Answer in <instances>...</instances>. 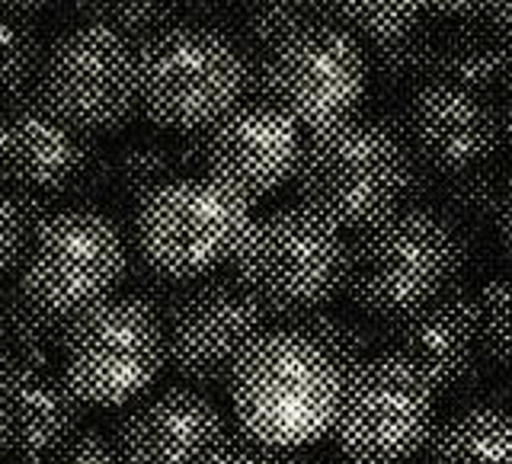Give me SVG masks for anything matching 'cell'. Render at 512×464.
<instances>
[{"instance_id": "cell-6", "label": "cell", "mask_w": 512, "mask_h": 464, "mask_svg": "<svg viewBox=\"0 0 512 464\" xmlns=\"http://www.w3.org/2000/svg\"><path fill=\"white\" fill-rule=\"evenodd\" d=\"M250 205L208 176H180L138 202V263L170 282H199L234 256L250 231Z\"/></svg>"}, {"instance_id": "cell-5", "label": "cell", "mask_w": 512, "mask_h": 464, "mask_svg": "<svg viewBox=\"0 0 512 464\" xmlns=\"http://www.w3.org/2000/svg\"><path fill=\"white\" fill-rule=\"evenodd\" d=\"M231 266L269 317L295 324L346 292L349 237L304 205H285L250 224Z\"/></svg>"}, {"instance_id": "cell-9", "label": "cell", "mask_w": 512, "mask_h": 464, "mask_svg": "<svg viewBox=\"0 0 512 464\" xmlns=\"http://www.w3.org/2000/svg\"><path fill=\"white\" fill-rule=\"evenodd\" d=\"M436 388L404 359L375 352L343 375L330 436L349 461L400 464L436 432Z\"/></svg>"}, {"instance_id": "cell-1", "label": "cell", "mask_w": 512, "mask_h": 464, "mask_svg": "<svg viewBox=\"0 0 512 464\" xmlns=\"http://www.w3.org/2000/svg\"><path fill=\"white\" fill-rule=\"evenodd\" d=\"M436 176L413 160L381 116H352L308 132L295 170L298 199L340 231H362L404 205H426Z\"/></svg>"}, {"instance_id": "cell-10", "label": "cell", "mask_w": 512, "mask_h": 464, "mask_svg": "<svg viewBox=\"0 0 512 464\" xmlns=\"http://www.w3.org/2000/svg\"><path fill=\"white\" fill-rule=\"evenodd\" d=\"M167 365L160 314L135 295L109 298L77 317L61 349V375L87 407H125Z\"/></svg>"}, {"instance_id": "cell-24", "label": "cell", "mask_w": 512, "mask_h": 464, "mask_svg": "<svg viewBox=\"0 0 512 464\" xmlns=\"http://www.w3.org/2000/svg\"><path fill=\"white\" fill-rule=\"evenodd\" d=\"M71 324L42 314L20 288L0 295V349L13 359L26 362H52L61 356Z\"/></svg>"}, {"instance_id": "cell-19", "label": "cell", "mask_w": 512, "mask_h": 464, "mask_svg": "<svg viewBox=\"0 0 512 464\" xmlns=\"http://www.w3.org/2000/svg\"><path fill=\"white\" fill-rule=\"evenodd\" d=\"M432 77L480 93L506 90V42L490 32L477 16L452 20L439 29Z\"/></svg>"}, {"instance_id": "cell-22", "label": "cell", "mask_w": 512, "mask_h": 464, "mask_svg": "<svg viewBox=\"0 0 512 464\" xmlns=\"http://www.w3.org/2000/svg\"><path fill=\"white\" fill-rule=\"evenodd\" d=\"M439 23L436 13H429L426 20L404 29L400 36L381 39L365 48L368 74L388 87H410L416 90L432 77V64H436V45H439Z\"/></svg>"}, {"instance_id": "cell-36", "label": "cell", "mask_w": 512, "mask_h": 464, "mask_svg": "<svg viewBox=\"0 0 512 464\" xmlns=\"http://www.w3.org/2000/svg\"><path fill=\"white\" fill-rule=\"evenodd\" d=\"M496 231H500L503 253L509 256V263H512V183H509V189H506V199H503V208H500V218H496Z\"/></svg>"}, {"instance_id": "cell-29", "label": "cell", "mask_w": 512, "mask_h": 464, "mask_svg": "<svg viewBox=\"0 0 512 464\" xmlns=\"http://www.w3.org/2000/svg\"><path fill=\"white\" fill-rule=\"evenodd\" d=\"M295 333H301L304 340H311L324 356L340 368V372H352L356 365H362L365 359L375 356V333L365 324L333 311H314L308 317L288 324Z\"/></svg>"}, {"instance_id": "cell-42", "label": "cell", "mask_w": 512, "mask_h": 464, "mask_svg": "<svg viewBox=\"0 0 512 464\" xmlns=\"http://www.w3.org/2000/svg\"><path fill=\"white\" fill-rule=\"evenodd\" d=\"M0 464H32V461H23V458H13V455H4V458H0Z\"/></svg>"}, {"instance_id": "cell-20", "label": "cell", "mask_w": 512, "mask_h": 464, "mask_svg": "<svg viewBox=\"0 0 512 464\" xmlns=\"http://www.w3.org/2000/svg\"><path fill=\"white\" fill-rule=\"evenodd\" d=\"M423 452V464H512V410L471 407L448 416Z\"/></svg>"}, {"instance_id": "cell-32", "label": "cell", "mask_w": 512, "mask_h": 464, "mask_svg": "<svg viewBox=\"0 0 512 464\" xmlns=\"http://www.w3.org/2000/svg\"><path fill=\"white\" fill-rule=\"evenodd\" d=\"M208 464H311V461L301 448L272 445L250 436L244 429H237L224 436V442L218 445V452Z\"/></svg>"}, {"instance_id": "cell-3", "label": "cell", "mask_w": 512, "mask_h": 464, "mask_svg": "<svg viewBox=\"0 0 512 464\" xmlns=\"http://www.w3.org/2000/svg\"><path fill=\"white\" fill-rule=\"evenodd\" d=\"M141 116L157 128L205 132L247 100L253 58L218 23L176 20L135 45Z\"/></svg>"}, {"instance_id": "cell-8", "label": "cell", "mask_w": 512, "mask_h": 464, "mask_svg": "<svg viewBox=\"0 0 512 464\" xmlns=\"http://www.w3.org/2000/svg\"><path fill=\"white\" fill-rule=\"evenodd\" d=\"M365 90V48L333 23L292 32L253 58L250 100L279 109L301 132H320L359 116Z\"/></svg>"}, {"instance_id": "cell-31", "label": "cell", "mask_w": 512, "mask_h": 464, "mask_svg": "<svg viewBox=\"0 0 512 464\" xmlns=\"http://www.w3.org/2000/svg\"><path fill=\"white\" fill-rule=\"evenodd\" d=\"M480 340L490 359L512 365V276L493 279L477 298Z\"/></svg>"}, {"instance_id": "cell-18", "label": "cell", "mask_w": 512, "mask_h": 464, "mask_svg": "<svg viewBox=\"0 0 512 464\" xmlns=\"http://www.w3.org/2000/svg\"><path fill=\"white\" fill-rule=\"evenodd\" d=\"M0 404L7 416V455L32 464H48L77 436L87 407L52 362L13 356Z\"/></svg>"}, {"instance_id": "cell-33", "label": "cell", "mask_w": 512, "mask_h": 464, "mask_svg": "<svg viewBox=\"0 0 512 464\" xmlns=\"http://www.w3.org/2000/svg\"><path fill=\"white\" fill-rule=\"evenodd\" d=\"M48 464H125L116 439L96 429H80Z\"/></svg>"}, {"instance_id": "cell-38", "label": "cell", "mask_w": 512, "mask_h": 464, "mask_svg": "<svg viewBox=\"0 0 512 464\" xmlns=\"http://www.w3.org/2000/svg\"><path fill=\"white\" fill-rule=\"evenodd\" d=\"M7 375H10V356L0 349V397H4V388H7Z\"/></svg>"}, {"instance_id": "cell-14", "label": "cell", "mask_w": 512, "mask_h": 464, "mask_svg": "<svg viewBox=\"0 0 512 464\" xmlns=\"http://www.w3.org/2000/svg\"><path fill=\"white\" fill-rule=\"evenodd\" d=\"M96 164V138L64 122L36 90L0 103V183L48 202L84 189Z\"/></svg>"}, {"instance_id": "cell-2", "label": "cell", "mask_w": 512, "mask_h": 464, "mask_svg": "<svg viewBox=\"0 0 512 464\" xmlns=\"http://www.w3.org/2000/svg\"><path fill=\"white\" fill-rule=\"evenodd\" d=\"M471 234L436 205H404L349 240L346 292L359 311L397 320L458 288Z\"/></svg>"}, {"instance_id": "cell-41", "label": "cell", "mask_w": 512, "mask_h": 464, "mask_svg": "<svg viewBox=\"0 0 512 464\" xmlns=\"http://www.w3.org/2000/svg\"><path fill=\"white\" fill-rule=\"evenodd\" d=\"M503 122H506V144H509V148H512V96H509V103H506Z\"/></svg>"}, {"instance_id": "cell-35", "label": "cell", "mask_w": 512, "mask_h": 464, "mask_svg": "<svg viewBox=\"0 0 512 464\" xmlns=\"http://www.w3.org/2000/svg\"><path fill=\"white\" fill-rule=\"evenodd\" d=\"M490 32H496L503 42H512V0H496L493 7H487L477 16Z\"/></svg>"}, {"instance_id": "cell-39", "label": "cell", "mask_w": 512, "mask_h": 464, "mask_svg": "<svg viewBox=\"0 0 512 464\" xmlns=\"http://www.w3.org/2000/svg\"><path fill=\"white\" fill-rule=\"evenodd\" d=\"M7 455V416H4V404H0V458Z\"/></svg>"}, {"instance_id": "cell-23", "label": "cell", "mask_w": 512, "mask_h": 464, "mask_svg": "<svg viewBox=\"0 0 512 464\" xmlns=\"http://www.w3.org/2000/svg\"><path fill=\"white\" fill-rule=\"evenodd\" d=\"M173 141L164 138H135L106 160V189L128 205L144 202L154 189L180 180Z\"/></svg>"}, {"instance_id": "cell-21", "label": "cell", "mask_w": 512, "mask_h": 464, "mask_svg": "<svg viewBox=\"0 0 512 464\" xmlns=\"http://www.w3.org/2000/svg\"><path fill=\"white\" fill-rule=\"evenodd\" d=\"M509 183H512V176L496 164L436 176V183H432V192H429L432 196L429 205H436L464 234L484 231L500 218Z\"/></svg>"}, {"instance_id": "cell-28", "label": "cell", "mask_w": 512, "mask_h": 464, "mask_svg": "<svg viewBox=\"0 0 512 464\" xmlns=\"http://www.w3.org/2000/svg\"><path fill=\"white\" fill-rule=\"evenodd\" d=\"M327 20L362 45L400 36L429 16L426 0H324Z\"/></svg>"}, {"instance_id": "cell-37", "label": "cell", "mask_w": 512, "mask_h": 464, "mask_svg": "<svg viewBox=\"0 0 512 464\" xmlns=\"http://www.w3.org/2000/svg\"><path fill=\"white\" fill-rule=\"evenodd\" d=\"M4 7H13V10H23V13H32L39 16L45 10H55V7H68L71 0H0Z\"/></svg>"}, {"instance_id": "cell-11", "label": "cell", "mask_w": 512, "mask_h": 464, "mask_svg": "<svg viewBox=\"0 0 512 464\" xmlns=\"http://www.w3.org/2000/svg\"><path fill=\"white\" fill-rule=\"evenodd\" d=\"M36 96L93 138L119 132L141 112L135 42L106 26H68L45 48Z\"/></svg>"}, {"instance_id": "cell-43", "label": "cell", "mask_w": 512, "mask_h": 464, "mask_svg": "<svg viewBox=\"0 0 512 464\" xmlns=\"http://www.w3.org/2000/svg\"><path fill=\"white\" fill-rule=\"evenodd\" d=\"M346 464H365V461H349V458H346Z\"/></svg>"}, {"instance_id": "cell-30", "label": "cell", "mask_w": 512, "mask_h": 464, "mask_svg": "<svg viewBox=\"0 0 512 464\" xmlns=\"http://www.w3.org/2000/svg\"><path fill=\"white\" fill-rule=\"evenodd\" d=\"M48 215V202L0 183V279L20 272L39 224Z\"/></svg>"}, {"instance_id": "cell-16", "label": "cell", "mask_w": 512, "mask_h": 464, "mask_svg": "<svg viewBox=\"0 0 512 464\" xmlns=\"http://www.w3.org/2000/svg\"><path fill=\"white\" fill-rule=\"evenodd\" d=\"M381 352L413 365L439 397L461 391L484 362L477 298L452 288L426 308L388 320L381 330Z\"/></svg>"}, {"instance_id": "cell-27", "label": "cell", "mask_w": 512, "mask_h": 464, "mask_svg": "<svg viewBox=\"0 0 512 464\" xmlns=\"http://www.w3.org/2000/svg\"><path fill=\"white\" fill-rule=\"evenodd\" d=\"M317 23H330L324 0H247L244 13H240L237 39L250 52V58H260L292 32Z\"/></svg>"}, {"instance_id": "cell-26", "label": "cell", "mask_w": 512, "mask_h": 464, "mask_svg": "<svg viewBox=\"0 0 512 464\" xmlns=\"http://www.w3.org/2000/svg\"><path fill=\"white\" fill-rule=\"evenodd\" d=\"M189 4L192 0H71L68 13L77 23L106 26L138 45L157 29L180 20Z\"/></svg>"}, {"instance_id": "cell-40", "label": "cell", "mask_w": 512, "mask_h": 464, "mask_svg": "<svg viewBox=\"0 0 512 464\" xmlns=\"http://www.w3.org/2000/svg\"><path fill=\"white\" fill-rule=\"evenodd\" d=\"M506 93L512 96V42H506Z\"/></svg>"}, {"instance_id": "cell-13", "label": "cell", "mask_w": 512, "mask_h": 464, "mask_svg": "<svg viewBox=\"0 0 512 464\" xmlns=\"http://www.w3.org/2000/svg\"><path fill=\"white\" fill-rule=\"evenodd\" d=\"M400 135L432 176L493 164L506 141L503 109L490 93L429 77L400 106Z\"/></svg>"}, {"instance_id": "cell-25", "label": "cell", "mask_w": 512, "mask_h": 464, "mask_svg": "<svg viewBox=\"0 0 512 464\" xmlns=\"http://www.w3.org/2000/svg\"><path fill=\"white\" fill-rule=\"evenodd\" d=\"M45 48L36 16L0 4V103L36 90Z\"/></svg>"}, {"instance_id": "cell-4", "label": "cell", "mask_w": 512, "mask_h": 464, "mask_svg": "<svg viewBox=\"0 0 512 464\" xmlns=\"http://www.w3.org/2000/svg\"><path fill=\"white\" fill-rule=\"evenodd\" d=\"M228 388L240 429L272 445L304 448L330 432L343 372L311 340L282 327L250 346Z\"/></svg>"}, {"instance_id": "cell-15", "label": "cell", "mask_w": 512, "mask_h": 464, "mask_svg": "<svg viewBox=\"0 0 512 464\" xmlns=\"http://www.w3.org/2000/svg\"><path fill=\"white\" fill-rule=\"evenodd\" d=\"M301 128L279 109L244 100L202 132V176L231 189L247 205L295 180Z\"/></svg>"}, {"instance_id": "cell-12", "label": "cell", "mask_w": 512, "mask_h": 464, "mask_svg": "<svg viewBox=\"0 0 512 464\" xmlns=\"http://www.w3.org/2000/svg\"><path fill=\"white\" fill-rule=\"evenodd\" d=\"M167 362L192 388H228L240 359L269 330V314L234 276H208L173 298L164 314Z\"/></svg>"}, {"instance_id": "cell-7", "label": "cell", "mask_w": 512, "mask_h": 464, "mask_svg": "<svg viewBox=\"0 0 512 464\" xmlns=\"http://www.w3.org/2000/svg\"><path fill=\"white\" fill-rule=\"evenodd\" d=\"M128 272L119 224L93 205L48 212L20 266L16 288L48 317L74 324L112 298Z\"/></svg>"}, {"instance_id": "cell-17", "label": "cell", "mask_w": 512, "mask_h": 464, "mask_svg": "<svg viewBox=\"0 0 512 464\" xmlns=\"http://www.w3.org/2000/svg\"><path fill=\"white\" fill-rule=\"evenodd\" d=\"M224 436V413L205 394L167 388L122 416L116 445L125 464H208Z\"/></svg>"}, {"instance_id": "cell-34", "label": "cell", "mask_w": 512, "mask_h": 464, "mask_svg": "<svg viewBox=\"0 0 512 464\" xmlns=\"http://www.w3.org/2000/svg\"><path fill=\"white\" fill-rule=\"evenodd\" d=\"M496 0H426L429 13L448 16V20H468V16H480Z\"/></svg>"}]
</instances>
